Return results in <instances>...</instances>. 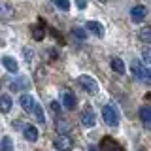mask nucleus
Returning <instances> with one entry per match:
<instances>
[{
	"instance_id": "17",
	"label": "nucleus",
	"mask_w": 151,
	"mask_h": 151,
	"mask_svg": "<svg viewBox=\"0 0 151 151\" xmlns=\"http://www.w3.org/2000/svg\"><path fill=\"white\" fill-rule=\"evenodd\" d=\"M9 87H12V91H21V89H27L28 87V79L27 78H19L17 81H13Z\"/></svg>"
},
{
	"instance_id": "22",
	"label": "nucleus",
	"mask_w": 151,
	"mask_h": 151,
	"mask_svg": "<svg viewBox=\"0 0 151 151\" xmlns=\"http://www.w3.org/2000/svg\"><path fill=\"white\" fill-rule=\"evenodd\" d=\"M57 130H59L60 134H64L66 130H70V125H68V121H64V119H57Z\"/></svg>"
},
{
	"instance_id": "1",
	"label": "nucleus",
	"mask_w": 151,
	"mask_h": 151,
	"mask_svg": "<svg viewBox=\"0 0 151 151\" xmlns=\"http://www.w3.org/2000/svg\"><path fill=\"white\" fill-rule=\"evenodd\" d=\"M130 68H132V74H134L136 79H140V81H144V83H151V70H147L142 63L134 60Z\"/></svg>"
},
{
	"instance_id": "6",
	"label": "nucleus",
	"mask_w": 151,
	"mask_h": 151,
	"mask_svg": "<svg viewBox=\"0 0 151 151\" xmlns=\"http://www.w3.org/2000/svg\"><path fill=\"white\" fill-rule=\"evenodd\" d=\"M81 123H83V127H94L96 125V115H94V111H93V108H85L83 113H81Z\"/></svg>"
},
{
	"instance_id": "30",
	"label": "nucleus",
	"mask_w": 151,
	"mask_h": 151,
	"mask_svg": "<svg viewBox=\"0 0 151 151\" xmlns=\"http://www.w3.org/2000/svg\"><path fill=\"white\" fill-rule=\"evenodd\" d=\"M89 151H98V149L94 147V145H91V147H89Z\"/></svg>"
},
{
	"instance_id": "16",
	"label": "nucleus",
	"mask_w": 151,
	"mask_h": 151,
	"mask_svg": "<svg viewBox=\"0 0 151 151\" xmlns=\"http://www.w3.org/2000/svg\"><path fill=\"white\" fill-rule=\"evenodd\" d=\"M111 70L113 72H117V74H125V63H123L121 59H111Z\"/></svg>"
},
{
	"instance_id": "25",
	"label": "nucleus",
	"mask_w": 151,
	"mask_h": 151,
	"mask_svg": "<svg viewBox=\"0 0 151 151\" xmlns=\"http://www.w3.org/2000/svg\"><path fill=\"white\" fill-rule=\"evenodd\" d=\"M72 34H74V36H78L79 40H85V38H87V32H85L83 28H74V30H72Z\"/></svg>"
},
{
	"instance_id": "26",
	"label": "nucleus",
	"mask_w": 151,
	"mask_h": 151,
	"mask_svg": "<svg viewBox=\"0 0 151 151\" xmlns=\"http://www.w3.org/2000/svg\"><path fill=\"white\" fill-rule=\"evenodd\" d=\"M49 108H51V111H53L55 115H59V111H60V104L57 102V100H53V102H51V104H49Z\"/></svg>"
},
{
	"instance_id": "13",
	"label": "nucleus",
	"mask_w": 151,
	"mask_h": 151,
	"mask_svg": "<svg viewBox=\"0 0 151 151\" xmlns=\"http://www.w3.org/2000/svg\"><path fill=\"white\" fill-rule=\"evenodd\" d=\"M140 119L144 121V125L147 127V129H151V108L149 106L140 108Z\"/></svg>"
},
{
	"instance_id": "28",
	"label": "nucleus",
	"mask_w": 151,
	"mask_h": 151,
	"mask_svg": "<svg viewBox=\"0 0 151 151\" xmlns=\"http://www.w3.org/2000/svg\"><path fill=\"white\" fill-rule=\"evenodd\" d=\"M76 4H78V8H85V6H87V2H85V0H76Z\"/></svg>"
},
{
	"instance_id": "31",
	"label": "nucleus",
	"mask_w": 151,
	"mask_h": 151,
	"mask_svg": "<svg viewBox=\"0 0 151 151\" xmlns=\"http://www.w3.org/2000/svg\"><path fill=\"white\" fill-rule=\"evenodd\" d=\"M98 2H106V0H98Z\"/></svg>"
},
{
	"instance_id": "5",
	"label": "nucleus",
	"mask_w": 151,
	"mask_h": 151,
	"mask_svg": "<svg viewBox=\"0 0 151 151\" xmlns=\"http://www.w3.org/2000/svg\"><path fill=\"white\" fill-rule=\"evenodd\" d=\"M145 15H147V9H145V6H142V4H138V6H134L130 9V19L134 23H142L145 19Z\"/></svg>"
},
{
	"instance_id": "11",
	"label": "nucleus",
	"mask_w": 151,
	"mask_h": 151,
	"mask_svg": "<svg viewBox=\"0 0 151 151\" xmlns=\"http://www.w3.org/2000/svg\"><path fill=\"white\" fill-rule=\"evenodd\" d=\"M23 134H25V138H27L28 142H36V140H38V129H36L34 125H25Z\"/></svg>"
},
{
	"instance_id": "4",
	"label": "nucleus",
	"mask_w": 151,
	"mask_h": 151,
	"mask_svg": "<svg viewBox=\"0 0 151 151\" xmlns=\"http://www.w3.org/2000/svg\"><path fill=\"white\" fill-rule=\"evenodd\" d=\"M53 145H55L57 151H72L74 140L70 138V136H66V134H60V136H57V138H55Z\"/></svg>"
},
{
	"instance_id": "3",
	"label": "nucleus",
	"mask_w": 151,
	"mask_h": 151,
	"mask_svg": "<svg viewBox=\"0 0 151 151\" xmlns=\"http://www.w3.org/2000/svg\"><path fill=\"white\" fill-rule=\"evenodd\" d=\"M102 117H104V121H106V125H110V127L119 125V115H117V110L113 106H104L102 108Z\"/></svg>"
},
{
	"instance_id": "15",
	"label": "nucleus",
	"mask_w": 151,
	"mask_h": 151,
	"mask_svg": "<svg viewBox=\"0 0 151 151\" xmlns=\"http://www.w3.org/2000/svg\"><path fill=\"white\" fill-rule=\"evenodd\" d=\"M9 110H12V98L8 94H0V111L8 113Z\"/></svg>"
},
{
	"instance_id": "19",
	"label": "nucleus",
	"mask_w": 151,
	"mask_h": 151,
	"mask_svg": "<svg viewBox=\"0 0 151 151\" xmlns=\"http://www.w3.org/2000/svg\"><path fill=\"white\" fill-rule=\"evenodd\" d=\"M13 149V142L9 136H4L2 142H0V151H12Z\"/></svg>"
},
{
	"instance_id": "20",
	"label": "nucleus",
	"mask_w": 151,
	"mask_h": 151,
	"mask_svg": "<svg viewBox=\"0 0 151 151\" xmlns=\"http://www.w3.org/2000/svg\"><path fill=\"white\" fill-rule=\"evenodd\" d=\"M32 113L36 115L38 123H45V115H44V110H42V106H40V104H36V106H34V110H32Z\"/></svg>"
},
{
	"instance_id": "24",
	"label": "nucleus",
	"mask_w": 151,
	"mask_h": 151,
	"mask_svg": "<svg viewBox=\"0 0 151 151\" xmlns=\"http://www.w3.org/2000/svg\"><path fill=\"white\" fill-rule=\"evenodd\" d=\"M142 59L145 64H151V47H144L142 49Z\"/></svg>"
},
{
	"instance_id": "21",
	"label": "nucleus",
	"mask_w": 151,
	"mask_h": 151,
	"mask_svg": "<svg viewBox=\"0 0 151 151\" xmlns=\"http://www.w3.org/2000/svg\"><path fill=\"white\" fill-rule=\"evenodd\" d=\"M53 4L60 9V12H68L70 9V0H53Z\"/></svg>"
},
{
	"instance_id": "29",
	"label": "nucleus",
	"mask_w": 151,
	"mask_h": 151,
	"mask_svg": "<svg viewBox=\"0 0 151 151\" xmlns=\"http://www.w3.org/2000/svg\"><path fill=\"white\" fill-rule=\"evenodd\" d=\"M145 100H151V93H147V94H145Z\"/></svg>"
},
{
	"instance_id": "12",
	"label": "nucleus",
	"mask_w": 151,
	"mask_h": 151,
	"mask_svg": "<svg viewBox=\"0 0 151 151\" xmlns=\"http://www.w3.org/2000/svg\"><path fill=\"white\" fill-rule=\"evenodd\" d=\"M63 106L66 108V110H74L76 108V96L72 93H63Z\"/></svg>"
},
{
	"instance_id": "27",
	"label": "nucleus",
	"mask_w": 151,
	"mask_h": 151,
	"mask_svg": "<svg viewBox=\"0 0 151 151\" xmlns=\"http://www.w3.org/2000/svg\"><path fill=\"white\" fill-rule=\"evenodd\" d=\"M23 51H25V59H27V60H30V59H32V51L28 49V47H25Z\"/></svg>"
},
{
	"instance_id": "23",
	"label": "nucleus",
	"mask_w": 151,
	"mask_h": 151,
	"mask_svg": "<svg viewBox=\"0 0 151 151\" xmlns=\"http://www.w3.org/2000/svg\"><path fill=\"white\" fill-rule=\"evenodd\" d=\"M138 36L142 42H151V28H142Z\"/></svg>"
},
{
	"instance_id": "10",
	"label": "nucleus",
	"mask_w": 151,
	"mask_h": 151,
	"mask_svg": "<svg viewBox=\"0 0 151 151\" xmlns=\"http://www.w3.org/2000/svg\"><path fill=\"white\" fill-rule=\"evenodd\" d=\"M2 64H4V68H6L8 72H12V74H15L17 70H19L17 60L13 59V57H2Z\"/></svg>"
},
{
	"instance_id": "18",
	"label": "nucleus",
	"mask_w": 151,
	"mask_h": 151,
	"mask_svg": "<svg viewBox=\"0 0 151 151\" xmlns=\"http://www.w3.org/2000/svg\"><path fill=\"white\" fill-rule=\"evenodd\" d=\"M12 15H13L12 6L6 2H0V17H12Z\"/></svg>"
},
{
	"instance_id": "7",
	"label": "nucleus",
	"mask_w": 151,
	"mask_h": 151,
	"mask_svg": "<svg viewBox=\"0 0 151 151\" xmlns=\"http://www.w3.org/2000/svg\"><path fill=\"white\" fill-rule=\"evenodd\" d=\"M100 151H123V149L113 138L106 136V138H102V142H100Z\"/></svg>"
},
{
	"instance_id": "9",
	"label": "nucleus",
	"mask_w": 151,
	"mask_h": 151,
	"mask_svg": "<svg viewBox=\"0 0 151 151\" xmlns=\"http://www.w3.org/2000/svg\"><path fill=\"white\" fill-rule=\"evenodd\" d=\"M85 27H87V30L91 32V34L98 36V38H102V36H104V28H102V25H100L98 21H89Z\"/></svg>"
},
{
	"instance_id": "8",
	"label": "nucleus",
	"mask_w": 151,
	"mask_h": 151,
	"mask_svg": "<svg viewBox=\"0 0 151 151\" xmlns=\"http://www.w3.org/2000/svg\"><path fill=\"white\" fill-rule=\"evenodd\" d=\"M19 104H21V108L27 113H32V110H34V106H36V100L30 96V94H23V96L19 98Z\"/></svg>"
},
{
	"instance_id": "14",
	"label": "nucleus",
	"mask_w": 151,
	"mask_h": 151,
	"mask_svg": "<svg viewBox=\"0 0 151 151\" xmlns=\"http://www.w3.org/2000/svg\"><path fill=\"white\" fill-rule=\"evenodd\" d=\"M32 36L36 42H42L45 36V25H32Z\"/></svg>"
},
{
	"instance_id": "2",
	"label": "nucleus",
	"mask_w": 151,
	"mask_h": 151,
	"mask_svg": "<svg viewBox=\"0 0 151 151\" xmlns=\"http://www.w3.org/2000/svg\"><path fill=\"white\" fill-rule=\"evenodd\" d=\"M78 83L81 85L89 94H96L98 93V83H96V79H94V78H91V76H79Z\"/></svg>"
}]
</instances>
